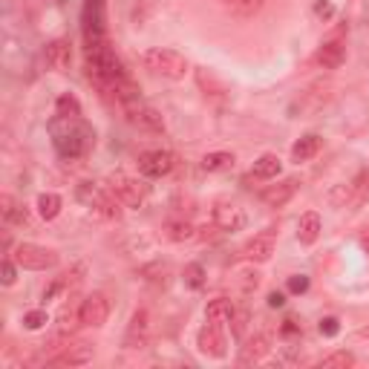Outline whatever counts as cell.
I'll list each match as a JSON object with an SVG mask.
<instances>
[{"label": "cell", "mask_w": 369, "mask_h": 369, "mask_svg": "<svg viewBox=\"0 0 369 369\" xmlns=\"http://www.w3.org/2000/svg\"><path fill=\"white\" fill-rule=\"evenodd\" d=\"M81 326V303H64V309L58 312V329L61 335H70Z\"/></svg>", "instance_id": "24"}, {"label": "cell", "mask_w": 369, "mask_h": 369, "mask_svg": "<svg viewBox=\"0 0 369 369\" xmlns=\"http://www.w3.org/2000/svg\"><path fill=\"white\" fill-rule=\"evenodd\" d=\"M46 323H50V314H46L43 309H32V312H26V314H23V326H26L29 332L43 329Z\"/></svg>", "instance_id": "31"}, {"label": "cell", "mask_w": 369, "mask_h": 369, "mask_svg": "<svg viewBox=\"0 0 369 369\" xmlns=\"http://www.w3.org/2000/svg\"><path fill=\"white\" fill-rule=\"evenodd\" d=\"M355 363V355L352 352H332L320 360V366H326V369H349Z\"/></svg>", "instance_id": "29"}, {"label": "cell", "mask_w": 369, "mask_h": 369, "mask_svg": "<svg viewBox=\"0 0 369 369\" xmlns=\"http://www.w3.org/2000/svg\"><path fill=\"white\" fill-rule=\"evenodd\" d=\"M15 208H18V205H15V199H12L9 194L0 197V214H4V219H9V216L15 214Z\"/></svg>", "instance_id": "37"}, {"label": "cell", "mask_w": 369, "mask_h": 369, "mask_svg": "<svg viewBox=\"0 0 369 369\" xmlns=\"http://www.w3.org/2000/svg\"><path fill=\"white\" fill-rule=\"evenodd\" d=\"M197 84H199V89L205 92V96H211V99H222L225 92H228V87H225V81L222 78H216L211 70H205V67H199L197 70Z\"/></svg>", "instance_id": "21"}, {"label": "cell", "mask_w": 369, "mask_h": 369, "mask_svg": "<svg viewBox=\"0 0 369 369\" xmlns=\"http://www.w3.org/2000/svg\"><path fill=\"white\" fill-rule=\"evenodd\" d=\"M314 12L320 15V18H332V4H329V0H317V6H314Z\"/></svg>", "instance_id": "40"}, {"label": "cell", "mask_w": 369, "mask_h": 369, "mask_svg": "<svg viewBox=\"0 0 369 369\" xmlns=\"http://www.w3.org/2000/svg\"><path fill=\"white\" fill-rule=\"evenodd\" d=\"M317 329H320L323 338H338V332H341V320H338V317H323Z\"/></svg>", "instance_id": "33"}, {"label": "cell", "mask_w": 369, "mask_h": 369, "mask_svg": "<svg viewBox=\"0 0 369 369\" xmlns=\"http://www.w3.org/2000/svg\"><path fill=\"white\" fill-rule=\"evenodd\" d=\"M167 237L173 240V243H191L194 237H197V228L191 225V222H167Z\"/></svg>", "instance_id": "27"}, {"label": "cell", "mask_w": 369, "mask_h": 369, "mask_svg": "<svg viewBox=\"0 0 369 369\" xmlns=\"http://www.w3.org/2000/svg\"><path fill=\"white\" fill-rule=\"evenodd\" d=\"M280 170H283L280 156H277V153H263L254 162V167H251V179H277V176H280Z\"/></svg>", "instance_id": "19"}, {"label": "cell", "mask_w": 369, "mask_h": 369, "mask_svg": "<svg viewBox=\"0 0 369 369\" xmlns=\"http://www.w3.org/2000/svg\"><path fill=\"white\" fill-rule=\"evenodd\" d=\"M78 199H84L89 208H96L99 214H104V216H110V219H119V216H121V211H119V199H116V194H113L110 188L101 191L99 184L81 182V184H78Z\"/></svg>", "instance_id": "4"}, {"label": "cell", "mask_w": 369, "mask_h": 369, "mask_svg": "<svg viewBox=\"0 0 369 369\" xmlns=\"http://www.w3.org/2000/svg\"><path fill=\"white\" fill-rule=\"evenodd\" d=\"M274 246H277V231H274V228H265L263 234H257L254 240L246 243L243 260H248V263H265V260H271Z\"/></svg>", "instance_id": "10"}, {"label": "cell", "mask_w": 369, "mask_h": 369, "mask_svg": "<svg viewBox=\"0 0 369 369\" xmlns=\"http://www.w3.org/2000/svg\"><path fill=\"white\" fill-rule=\"evenodd\" d=\"M12 251V240L9 237H4V254H9Z\"/></svg>", "instance_id": "43"}, {"label": "cell", "mask_w": 369, "mask_h": 369, "mask_svg": "<svg viewBox=\"0 0 369 369\" xmlns=\"http://www.w3.org/2000/svg\"><path fill=\"white\" fill-rule=\"evenodd\" d=\"M107 188L116 194V199L121 202V205H127V208H138L145 202V184L138 182V179H133V176H127V173H110V179H107Z\"/></svg>", "instance_id": "5"}, {"label": "cell", "mask_w": 369, "mask_h": 369, "mask_svg": "<svg viewBox=\"0 0 369 369\" xmlns=\"http://www.w3.org/2000/svg\"><path fill=\"white\" fill-rule=\"evenodd\" d=\"M138 170L148 179H159V176H167L173 170V156L167 150H148L138 156Z\"/></svg>", "instance_id": "12"}, {"label": "cell", "mask_w": 369, "mask_h": 369, "mask_svg": "<svg viewBox=\"0 0 369 369\" xmlns=\"http://www.w3.org/2000/svg\"><path fill=\"white\" fill-rule=\"evenodd\" d=\"M283 303H286V294H283V292H271V294H268V306H271V309H280Z\"/></svg>", "instance_id": "41"}, {"label": "cell", "mask_w": 369, "mask_h": 369, "mask_svg": "<svg viewBox=\"0 0 369 369\" xmlns=\"http://www.w3.org/2000/svg\"><path fill=\"white\" fill-rule=\"evenodd\" d=\"M234 153H225V150H216V153H208L205 159H202V167L205 170H211V173H216V170H231L234 167Z\"/></svg>", "instance_id": "26"}, {"label": "cell", "mask_w": 369, "mask_h": 369, "mask_svg": "<svg viewBox=\"0 0 369 369\" xmlns=\"http://www.w3.org/2000/svg\"><path fill=\"white\" fill-rule=\"evenodd\" d=\"M0 274H4V286H12L18 280V271H15V263L6 257L4 260V268H0Z\"/></svg>", "instance_id": "36"}, {"label": "cell", "mask_w": 369, "mask_h": 369, "mask_svg": "<svg viewBox=\"0 0 369 369\" xmlns=\"http://www.w3.org/2000/svg\"><path fill=\"white\" fill-rule=\"evenodd\" d=\"M317 237H320V216L314 211H306L300 216V222H297V240L303 246H314Z\"/></svg>", "instance_id": "20"}, {"label": "cell", "mask_w": 369, "mask_h": 369, "mask_svg": "<svg viewBox=\"0 0 369 369\" xmlns=\"http://www.w3.org/2000/svg\"><path fill=\"white\" fill-rule=\"evenodd\" d=\"M240 283H243V292H246V294H251V292L260 286V274H257V271H251V268H248V271H240Z\"/></svg>", "instance_id": "34"}, {"label": "cell", "mask_w": 369, "mask_h": 369, "mask_svg": "<svg viewBox=\"0 0 369 369\" xmlns=\"http://www.w3.org/2000/svg\"><path fill=\"white\" fill-rule=\"evenodd\" d=\"M72 61V43L67 38H58L46 46V64H50L55 72H67Z\"/></svg>", "instance_id": "16"}, {"label": "cell", "mask_w": 369, "mask_h": 369, "mask_svg": "<svg viewBox=\"0 0 369 369\" xmlns=\"http://www.w3.org/2000/svg\"><path fill=\"white\" fill-rule=\"evenodd\" d=\"M110 317V300L104 294H89L81 300V326L99 329Z\"/></svg>", "instance_id": "7"}, {"label": "cell", "mask_w": 369, "mask_h": 369, "mask_svg": "<svg viewBox=\"0 0 369 369\" xmlns=\"http://www.w3.org/2000/svg\"><path fill=\"white\" fill-rule=\"evenodd\" d=\"M145 67L162 78H170V81H179L184 78V72H188V58L179 55L176 50H162V46H156V50H148L142 55Z\"/></svg>", "instance_id": "2"}, {"label": "cell", "mask_w": 369, "mask_h": 369, "mask_svg": "<svg viewBox=\"0 0 369 369\" xmlns=\"http://www.w3.org/2000/svg\"><path fill=\"white\" fill-rule=\"evenodd\" d=\"M6 222H18V225H26V222H29V211H26L23 205H18V208H15V214H12V216H9Z\"/></svg>", "instance_id": "39"}, {"label": "cell", "mask_w": 369, "mask_h": 369, "mask_svg": "<svg viewBox=\"0 0 369 369\" xmlns=\"http://www.w3.org/2000/svg\"><path fill=\"white\" fill-rule=\"evenodd\" d=\"M55 113L64 119H81V101L72 96V92H64V96L55 101Z\"/></svg>", "instance_id": "28"}, {"label": "cell", "mask_w": 369, "mask_h": 369, "mask_svg": "<svg viewBox=\"0 0 369 369\" xmlns=\"http://www.w3.org/2000/svg\"><path fill=\"white\" fill-rule=\"evenodd\" d=\"M289 292L292 294H303V292H309V277H303V274H294V277H289Z\"/></svg>", "instance_id": "35"}, {"label": "cell", "mask_w": 369, "mask_h": 369, "mask_svg": "<svg viewBox=\"0 0 369 369\" xmlns=\"http://www.w3.org/2000/svg\"><path fill=\"white\" fill-rule=\"evenodd\" d=\"M297 188H300V179H297V176H289V179H283V182L271 184V188H265V191H263V202H265L268 208H283V205L297 194Z\"/></svg>", "instance_id": "14"}, {"label": "cell", "mask_w": 369, "mask_h": 369, "mask_svg": "<svg viewBox=\"0 0 369 369\" xmlns=\"http://www.w3.org/2000/svg\"><path fill=\"white\" fill-rule=\"evenodd\" d=\"M346 61V43L341 40V38H332V40H326L317 50V64L323 67V70H341V64Z\"/></svg>", "instance_id": "15"}, {"label": "cell", "mask_w": 369, "mask_h": 369, "mask_svg": "<svg viewBox=\"0 0 369 369\" xmlns=\"http://www.w3.org/2000/svg\"><path fill=\"white\" fill-rule=\"evenodd\" d=\"M231 314H234V303H231L228 297H214V300L205 306V320L219 323V326L231 320Z\"/></svg>", "instance_id": "22"}, {"label": "cell", "mask_w": 369, "mask_h": 369, "mask_svg": "<svg viewBox=\"0 0 369 369\" xmlns=\"http://www.w3.org/2000/svg\"><path fill=\"white\" fill-rule=\"evenodd\" d=\"M317 153H320V136H314V133L303 136L300 142H294V148H292V159L294 162H309Z\"/></svg>", "instance_id": "23"}, {"label": "cell", "mask_w": 369, "mask_h": 369, "mask_svg": "<svg viewBox=\"0 0 369 369\" xmlns=\"http://www.w3.org/2000/svg\"><path fill=\"white\" fill-rule=\"evenodd\" d=\"M197 346H199V352L202 355H208V358H225V335H222V326L219 323H205V326L199 329V335H197Z\"/></svg>", "instance_id": "11"}, {"label": "cell", "mask_w": 369, "mask_h": 369, "mask_svg": "<svg viewBox=\"0 0 369 369\" xmlns=\"http://www.w3.org/2000/svg\"><path fill=\"white\" fill-rule=\"evenodd\" d=\"M360 246H363V251L369 254V234H363V240H360Z\"/></svg>", "instance_id": "44"}, {"label": "cell", "mask_w": 369, "mask_h": 369, "mask_svg": "<svg viewBox=\"0 0 369 369\" xmlns=\"http://www.w3.org/2000/svg\"><path fill=\"white\" fill-rule=\"evenodd\" d=\"M92 358H96V349H92L89 343H67L61 355L50 358L46 363H53V366H84Z\"/></svg>", "instance_id": "13"}, {"label": "cell", "mask_w": 369, "mask_h": 369, "mask_svg": "<svg viewBox=\"0 0 369 369\" xmlns=\"http://www.w3.org/2000/svg\"><path fill=\"white\" fill-rule=\"evenodd\" d=\"M50 133H53V145L55 150L64 156V159H78L84 156L92 142H96V133H92V127L81 119H64L58 116L53 124H50Z\"/></svg>", "instance_id": "1"}, {"label": "cell", "mask_w": 369, "mask_h": 369, "mask_svg": "<svg viewBox=\"0 0 369 369\" xmlns=\"http://www.w3.org/2000/svg\"><path fill=\"white\" fill-rule=\"evenodd\" d=\"M150 341V312L148 309H136L130 323H127V335H124V346L127 349H142Z\"/></svg>", "instance_id": "6"}, {"label": "cell", "mask_w": 369, "mask_h": 369, "mask_svg": "<svg viewBox=\"0 0 369 369\" xmlns=\"http://www.w3.org/2000/svg\"><path fill=\"white\" fill-rule=\"evenodd\" d=\"M329 101V87H323V84H314V87H309L306 92H300V99L294 101V107H292V113H312V110H320L323 104Z\"/></svg>", "instance_id": "17"}, {"label": "cell", "mask_w": 369, "mask_h": 369, "mask_svg": "<svg viewBox=\"0 0 369 369\" xmlns=\"http://www.w3.org/2000/svg\"><path fill=\"white\" fill-rule=\"evenodd\" d=\"M61 208H64V202H61V197L58 194H40L38 197V214H40V219H55L58 214H61Z\"/></svg>", "instance_id": "25"}, {"label": "cell", "mask_w": 369, "mask_h": 369, "mask_svg": "<svg viewBox=\"0 0 369 369\" xmlns=\"http://www.w3.org/2000/svg\"><path fill=\"white\" fill-rule=\"evenodd\" d=\"M214 225L219 231H243L246 228V211L237 205V202H228V199H219L214 205Z\"/></svg>", "instance_id": "8"}, {"label": "cell", "mask_w": 369, "mask_h": 369, "mask_svg": "<svg viewBox=\"0 0 369 369\" xmlns=\"http://www.w3.org/2000/svg\"><path fill=\"white\" fill-rule=\"evenodd\" d=\"M231 332H234V338H243L246 335V323H248V309H234V314H231Z\"/></svg>", "instance_id": "32"}, {"label": "cell", "mask_w": 369, "mask_h": 369, "mask_svg": "<svg viewBox=\"0 0 369 369\" xmlns=\"http://www.w3.org/2000/svg\"><path fill=\"white\" fill-rule=\"evenodd\" d=\"M184 283H188L191 289H202L205 286V268L199 263H191V265H184Z\"/></svg>", "instance_id": "30"}, {"label": "cell", "mask_w": 369, "mask_h": 369, "mask_svg": "<svg viewBox=\"0 0 369 369\" xmlns=\"http://www.w3.org/2000/svg\"><path fill=\"white\" fill-rule=\"evenodd\" d=\"M271 352V341L265 335H254L246 341V346L240 349V363L248 366V363H260L265 355Z\"/></svg>", "instance_id": "18"}, {"label": "cell", "mask_w": 369, "mask_h": 369, "mask_svg": "<svg viewBox=\"0 0 369 369\" xmlns=\"http://www.w3.org/2000/svg\"><path fill=\"white\" fill-rule=\"evenodd\" d=\"M12 257L21 268H29V271H46V268L58 265V251L46 248V246H35V243H21Z\"/></svg>", "instance_id": "3"}, {"label": "cell", "mask_w": 369, "mask_h": 369, "mask_svg": "<svg viewBox=\"0 0 369 369\" xmlns=\"http://www.w3.org/2000/svg\"><path fill=\"white\" fill-rule=\"evenodd\" d=\"M124 110H127V116H130V121H133L136 127L150 130V133H162V130H165V119L159 116V110L148 107L142 99H136V101L124 104Z\"/></svg>", "instance_id": "9"}, {"label": "cell", "mask_w": 369, "mask_h": 369, "mask_svg": "<svg viewBox=\"0 0 369 369\" xmlns=\"http://www.w3.org/2000/svg\"><path fill=\"white\" fill-rule=\"evenodd\" d=\"M280 332H283L286 338H292V335H300L303 329H300V323H297L294 317H286V320H283V326H280Z\"/></svg>", "instance_id": "38"}, {"label": "cell", "mask_w": 369, "mask_h": 369, "mask_svg": "<svg viewBox=\"0 0 369 369\" xmlns=\"http://www.w3.org/2000/svg\"><path fill=\"white\" fill-rule=\"evenodd\" d=\"M225 4H234V6H246V9H251V6L263 4V0H225Z\"/></svg>", "instance_id": "42"}]
</instances>
